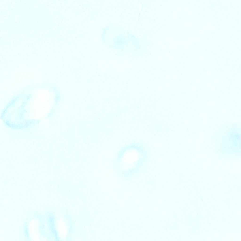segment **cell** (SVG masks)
I'll return each mask as SVG.
<instances>
[{
	"label": "cell",
	"instance_id": "cell-1",
	"mask_svg": "<svg viewBox=\"0 0 241 241\" xmlns=\"http://www.w3.org/2000/svg\"><path fill=\"white\" fill-rule=\"evenodd\" d=\"M130 150L127 151L125 153L123 157L124 161L123 165L125 166H126V167L130 169L133 166H134V164L137 163V152L135 150Z\"/></svg>",
	"mask_w": 241,
	"mask_h": 241
}]
</instances>
